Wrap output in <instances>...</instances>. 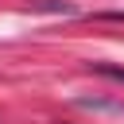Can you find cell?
<instances>
[{
    "instance_id": "cell-1",
    "label": "cell",
    "mask_w": 124,
    "mask_h": 124,
    "mask_svg": "<svg viewBox=\"0 0 124 124\" xmlns=\"http://www.w3.org/2000/svg\"><path fill=\"white\" fill-rule=\"evenodd\" d=\"M31 8H39V12H62V16H74L78 12L74 4H58V0H31Z\"/></svg>"
},
{
    "instance_id": "cell-2",
    "label": "cell",
    "mask_w": 124,
    "mask_h": 124,
    "mask_svg": "<svg viewBox=\"0 0 124 124\" xmlns=\"http://www.w3.org/2000/svg\"><path fill=\"white\" fill-rule=\"evenodd\" d=\"M93 74L112 78V81H124V66H112V62H93Z\"/></svg>"
}]
</instances>
